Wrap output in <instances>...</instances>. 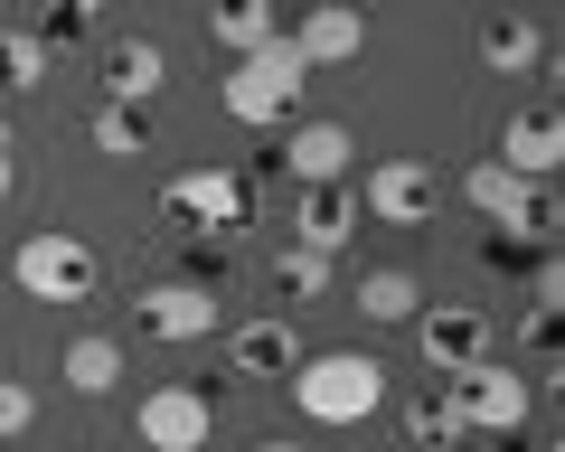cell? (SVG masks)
Here are the masks:
<instances>
[{
    "instance_id": "obj_14",
    "label": "cell",
    "mask_w": 565,
    "mask_h": 452,
    "mask_svg": "<svg viewBox=\"0 0 565 452\" xmlns=\"http://www.w3.org/2000/svg\"><path fill=\"white\" fill-rule=\"evenodd\" d=\"M170 85V57L161 39H114L104 47V104H122V114H141V104Z\"/></svg>"
},
{
    "instance_id": "obj_7",
    "label": "cell",
    "mask_w": 565,
    "mask_h": 452,
    "mask_svg": "<svg viewBox=\"0 0 565 452\" xmlns=\"http://www.w3.org/2000/svg\"><path fill=\"white\" fill-rule=\"evenodd\" d=\"M462 198L481 207L490 226H509L500 246H519V236H546V226H556V198H546V189H527L519 170H500V161H471V180H462Z\"/></svg>"
},
{
    "instance_id": "obj_9",
    "label": "cell",
    "mask_w": 565,
    "mask_h": 452,
    "mask_svg": "<svg viewBox=\"0 0 565 452\" xmlns=\"http://www.w3.org/2000/svg\"><path fill=\"white\" fill-rule=\"evenodd\" d=\"M434 207H444V180L424 161H377L359 180V217H377V226H434Z\"/></svg>"
},
{
    "instance_id": "obj_8",
    "label": "cell",
    "mask_w": 565,
    "mask_h": 452,
    "mask_svg": "<svg viewBox=\"0 0 565 452\" xmlns=\"http://www.w3.org/2000/svg\"><path fill=\"white\" fill-rule=\"evenodd\" d=\"M132 321L151 330V340H170V349H189V340H207V330L226 321V302H217V283H199V273H180V283H151L132 302Z\"/></svg>"
},
{
    "instance_id": "obj_11",
    "label": "cell",
    "mask_w": 565,
    "mask_h": 452,
    "mask_svg": "<svg viewBox=\"0 0 565 452\" xmlns=\"http://www.w3.org/2000/svg\"><path fill=\"white\" fill-rule=\"evenodd\" d=\"M500 170H519L527 189H546L556 180V161H565V132H556V104H527V114H509L500 123V151H490Z\"/></svg>"
},
{
    "instance_id": "obj_25",
    "label": "cell",
    "mask_w": 565,
    "mask_h": 452,
    "mask_svg": "<svg viewBox=\"0 0 565 452\" xmlns=\"http://www.w3.org/2000/svg\"><path fill=\"white\" fill-rule=\"evenodd\" d=\"M274 292H292V302H321V292H330V255L282 246V255H274Z\"/></svg>"
},
{
    "instance_id": "obj_21",
    "label": "cell",
    "mask_w": 565,
    "mask_h": 452,
    "mask_svg": "<svg viewBox=\"0 0 565 452\" xmlns=\"http://www.w3.org/2000/svg\"><path fill=\"white\" fill-rule=\"evenodd\" d=\"M29 39H39L47 57H57V47H85V39H104V10H95V0H66V10H39V20H29Z\"/></svg>"
},
{
    "instance_id": "obj_26",
    "label": "cell",
    "mask_w": 565,
    "mask_h": 452,
    "mask_svg": "<svg viewBox=\"0 0 565 452\" xmlns=\"http://www.w3.org/2000/svg\"><path fill=\"white\" fill-rule=\"evenodd\" d=\"M29 424H39V387H20V377H0V452L20 443Z\"/></svg>"
},
{
    "instance_id": "obj_6",
    "label": "cell",
    "mask_w": 565,
    "mask_h": 452,
    "mask_svg": "<svg viewBox=\"0 0 565 452\" xmlns=\"http://www.w3.org/2000/svg\"><path fill=\"white\" fill-rule=\"evenodd\" d=\"M415 349H424V368L444 377H471L490 358V311H471V302H434V311H415Z\"/></svg>"
},
{
    "instance_id": "obj_20",
    "label": "cell",
    "mask_w": 565,
    "mask_h": 452,
    "mask_svg": "<svg viewBox=\"0 0 565 452\" xmlns=\"http://www.w3.org/2000/svg\"><path fill=\"white\" fill-rule=\"evenodd\" d=\"M359 311L377 330H396V321H415V311H424V283H415V273H396V265H377V273H359Z\"/></svg>"
},
{
    "instance_id": "obj_3",
    "label": "cell",
    "mask_w": 565,
    "mask_h": 452,
    "mask_svg": "<svg viewBox=\"0 0 565 452\" xmlns=\"http://www.w3.org/2000/svg\"><path fill=\"white\" fill-rule=\"evenodd\" d=\"M10 283L29 292V302H95L104 265L85 236H66V226H39V236H20V255H10Z\"/></svg>"
},
{
    "instance_id": "obj_13",
    "label": "cell",
    "mask_w": 565,
    "mask_h": 452,
    "mask_svg": "<svg viewBox=\"0 0 565 452\" xmlns=\"http://www.w3.org/2000/svg\"><path fill=\"white\" fill-rule=\"evenodd\" d=\"M349 236H359V180H330V189H302L292 198V246L340 255Z\"/></svg>"
},
{
    "instance_id": "obj_17",
    "label": "cell",
    "mask_w": 565,
    "mask_h": 452,
    "mask_svg": "<svg viewBox=\"0 0 565 452\" xmlns=\"http://www.w3.org/2000/svg\"><path fill=\"white\" fill-rule=\"evenodd\" d=\"M481 66H490V76H527V66H546V29L519 20V10L481 20Z\"/></svg>"
},
{
    "instance_id": "obj_15",
    "label": "cell",
    "mask_w": 565,
    "mask_h": 452,
    "mask_svg": "<svg viewBox=\"0 0 565 452\" xmlns=\"http://www.w3.org/2000/svg\"><path fill=\"white\" fill-rule=\"evenodd\" d=\"M226 349H236V377H292L302 368V330L282 321V311H264V321H236V340H226Z\"/></svg>"
},
{
    "instance_id": "obj_10",
    "label": "cell",
    "mask_w": 565,
    "mask_h": 452,
    "mask_svg": "<svg viewBox=\"0 0 565 452\" xmlns=\"http://www.w3.org/2000/svg\"><path fill=\"white\" fill-rule=\"evenodd\" d=\"M207 424H217V406H207L199 387H151L132 406V433L151 452H207Z\"/></svg>"
},
{
    "instance_id": "obj_28",
    "label": "cell",
    "mask_w": 565,
    "mask_h": 452,
    "mask_svg": "<svg viewBox=\"0 0 565 452\" xmlns=\"http://www.w3.org/2000/svg\"><path fill=\"white\" fill-rule=\"evenodd\" d=\"M255 452H302V443H255Z\"/></svg>"
},
{
    "instance_id": "obj_22",
    "label": "cell",
    "mask_w": 565,
    "mask_h": 452,
    "mask_svg": "<svg viewBox=\"0 0 565 452\" xmlns=\"http://www.w3.org/2000/svg\"><path fill=\"white\" fill-rule=\"evenodd\" d=\"M47 66H57V57H47V47L29 39V29H0V85H10V95H39V85H47Z\"/></svg>"
},
{
    "instance_id": "obj_4",
    "label": "cell",
    "mask_w": 565,
    "mask_h": 452,
    "mask_svg": "<svg viewBox=\"0 0 565 452\" xmlns=\"http://www.w3.org/2000/svg\"><path fill=\"white\" fill-rule=\"evenodd\" d=\"M452 415H462V433H490V443H509V433H527V415H537V377H519L509 358H481L471 377H452Z\"/></svg>"
},
{
    "instance_id": "obj_5",
    "label": "cell",
    "mask_w": 565,
    "mask_h": 452,
    "mask_svg": "<svg viewBox=\"0 0 565 452\" xmlns=\"http://www.w3.org/2000/svg\"><path fill=\"white\" fill-rule=\"evenodd\" d=\"M161 207H170V226H189V236H245V180L236 170H180V180L161 189Z\"/></svg>"
},
{
    "instance_id": "obj_2",
    "label": "cell",
    "mask_w": 565,
    "mask_h": 452,
    "mask_svg": "<svg viewBox=\"0 0 565 452\" xmlns=\"http://www.w3.org/2000/svg\"><path fill=\"white\" fill-rule=\"evenodd\" d=\"M302 85H311V66L292 57V39H274V47H255V57H236V76H226V114L255 123V132H282V123H292V104H302Z\"/></svg>"
},
{
    "instance_id": "obj_19",
    "label": "cell",
    "mask_w": 565,
    "mask_h": 452,
    "mask_svg": "<svg viewBox=\"0 0 565 452\" xmlns=\"http://www.w3.org/2000/svg\"><path fill=\"white\" fill-rule=\"evenodd\" d=\"M207 39H217L226 57H255V47L282 39V20L264 10V0H226V10H207Z\"/></svg>"
},
{
    "instance_id": "obj_23",
    "label": "cell",
    "mask_w": 565,
    "mask_h": 452,
    "mask_svg": "<svg viewBox=\"0 0 565 452\" xmlns=\"http://www.w3.org/2000/svg\"><path fill=\"white\" fill-rule=\"evenodd\" d=\"M95 151L104 161H141V151H151V123H141V114H122V104H95Z\"/></svg>"
},
{
    "instance_id": "obj_1",
    "label": "cell",
    "mask_w": 565,
    "mask_h": 452,
    "mask_svg": "<svg viewBox=\"0 0 565 452\" xmlns=\"http://www.w3.org/2000/svg\"><path fill=\"white\" fill-rule=\"evenodd\" d=\"M292 387V406L311 415V424H367V415L386 406V368L367 349H330V358H302V368L282 377Z\"/></svg>"
},
{
    "instance_id": "obj_12",
    "label": "cell",
    "mask_w": 565,
    "mask_h": 452,
    "mask_svg": "<svg viewBox=\"0 0 565 452\" xmlns=\"http://www.w3.org/2000/svg\"><path fill=\"white\" fill-rule=\"evenodd\" d=\"M274 161L292 170L302 189H330V180H349V170H359V132H349V123H292Z\"/></svg>"
},
{
    "instance_id": "obj_24",
    "label": "cell",
    "mask_w": 565,
    "mask_h": 452,
    "mask_svg": "<svg viewBox=\"0 0 565 452\" xmlns=\"http://www.w3.org/2000/svg\"><path fill=\"white\" fill-rule=\"evenodd\" d=\"M405 443H434V452L471 443V433H462V415H452V396H415V406H405Z\"/></svg>"
},
{
    "instance_id": "obj_16",
    "label": "cell",
    "mask_w": 565,
    "mask_h": 452,
    "mask_svg": "<svg viewBox=\"0 0 565 452\" xmlns=\"http://www.w3.org/2000/svg\"><path fill=\"white\" fill-rule=\"evenodd\" d=\"M282 39H292V57H302V66H349V57L367 47V20L330 0V10H311V20H302V29H282Z\"/></svg>"
},
{
    "instance_id": "obj_27",
    "label": "cell",
    "mask_w": 565,
    "mask_h": 452,
    "mask_svg": "<svg viewBox=\"0 0 565 452\" xmlns=\"http://www.w3.org/2000/svg\"><path fill=\"white\" fill-rule=\"evenodd\" d=\"M10 180H20V132L0 123V207H10Z\"/></svg>"
},
{
    "instance_id": "obj_18",
    "label": "cell",
    "mask_w": 565,
    "mask_h": 452,
    "mask_svg": "<svg viewBox=\"0 0 565 452\" xmlns=\"http://www.w3.org/2000/svg\"><path fill=\"white\" fill-rule=\"evenodd\" d=\"M57 377H66L76 396H114V387H122V340H104V330H85L76 349L57 358Z\"/></svg>"
}]
</instances>
